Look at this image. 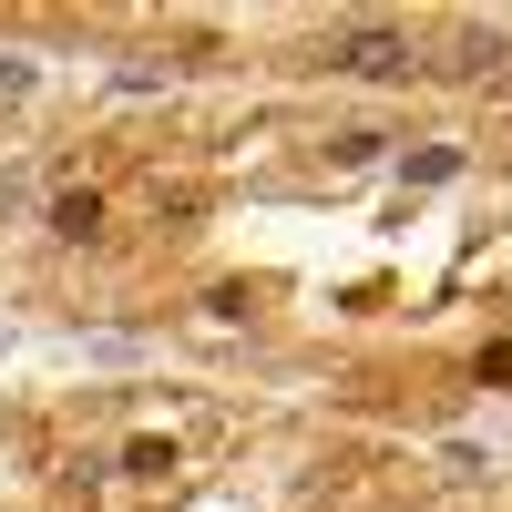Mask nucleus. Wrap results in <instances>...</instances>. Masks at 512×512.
I'll return each instance as SVG.
<instances>
[{
	"label": "nucleus",
	"mask_w": 512,
	"mask_h": 512,
	"mask_svg": "<svg viewBox=\"0 0 512 512\" xmlns=\"http://www.w3.org/2000/svg\"><path fill=\"white\" fill-rule=\"evenodd\" d=\"M328 72H349V82H410L420 52H410V31L400 21H349V31H328Z\"/></svg>",
	"instance_id": "nucleus-1"
},
{
	"label": "nucleus",
	"mask_w": 512,
	"mask_h": 512,
	"mask_svg": "<svg viewBox=\"0 0 512 512\" xmlns=\"http://www.w3.org/2000/svg\"><path fill=\"white\" fill-rule=\"evenodd\" d=\"M41 226H52L62 246H93V236H103V195H93V185H62L52 205H41Z\"/></svg>",
	"instance_id": "nucleus-2"
},
{
	"label": "nucleus",
	"mask_w": 512,
	"mask_h": 512,
	"mask_svg": "<svg viewBox=\"0 0 512 512\" xmlns=\"http://www.w3.org/2000/svg\"><path fill=\"white\" fill-rule=\"evenodd\" d=\"M123 472H144V482H164V472H175V451H164V441H134V451H123Z\"/></svg>",
	"instance_id": "nucleus-3"
}]
</instances>
